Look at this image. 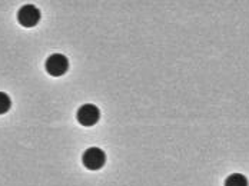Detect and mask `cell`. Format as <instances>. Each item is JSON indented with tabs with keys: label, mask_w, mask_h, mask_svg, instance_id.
<instances>
[{
	"label": "cell",
	"mask_w": 249,
	"mask_h": 186,
	"mask_svg": "<svg viewBox=\"0 0 249 186\" xmlns=\"http://www.w3.org/2000/svg\"><path fill=\"white\" fill-rule=\"evenodd\" d=\"M82 163L89 170H99L106 163V153L98 146H92L83 152Z\"/></svg>",
	"instance_id": "1"
},
{
	"label": "cell",
	"mask_w": 249,
	"mask_h": 186,
	"mask_svg": "<svg viewBox=\"0 0 249 186\" xmlns=\"http://www.w3.org/2000/svg\"><path fill=\"white\" fill-rule=\"evenodd\" d=\"M45 69L50 76H63L69 70V60L63 53L50 54L45 62Z\"/></svg>",
	"instance_id": "2"
},
{
	"label": "cell",
	"mask_w": 249,
	"mask_h": 186,
	"mask_svg": "<svg viewBox=\"0 0 249 186\" xmlns=\"http://www.w3.org/2000/svg\"><path fill=\"white\" fill-rule=\"evenodd\" d=\"M76 119L85 128L95 126L100 119L99 107L96 106V105H92V103L82 105V106L79 107L77 113H76Z\"/></svg>",
	"instance_id": "3"
},
{
	"label": "cell",
	"mask_w": 249,
	"mask_h": 186,
	"mask_svg": "<svg viewBox=\"0 0 249 186\" xmlns=\"http://www.w3.org/2000/svg\"><path fill=\"white\" fill-rule=\"evenodd\" d=\"M42 13L35 4H25L18 12V22L23 27H35L40 22Z\"/></svg>",
	"instance_id": "4"
},
{
	"label": "cell",
	"mask_w": 249,
	"mask_h": 186,
	"mask_svg": "<svg viewBox=\"0 0 249 186\" xmlns=\"http://www.w3.org/2000/svg\"><path fill=\"white\" fill-rule=\"evenodd\" d=\"M225 186H249V182L245 175L232 173L225 179Z\"/></svg>",
	"instance_id": "5"
},
{
	"label": "cell",
	"mask_w": 249,
	"mask_h": 186,
	"mask_svg": "<svg viewBox=\"0 0 249 186\" xmlns=\"http://www.w3.org/2000/svg\"><path fill=\"white\" fill-rule=\"evenodd\" d=\"M12 107V101L10 96L4 92H0V115H4L10 110Z\"/></svg>",
	"instance_id": "6"
}]
</instances>
